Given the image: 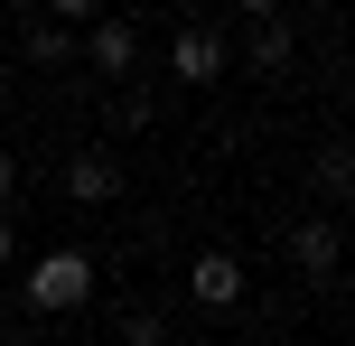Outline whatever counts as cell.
<instances>
[{"instance_id":"cell-1","label":"cell","mask_w":355,"mask_h":346,"mask_svg":"<svg viewBox=\"0 0 355 346\" xmlns=\"http://www.w3.org/2000/svg\"><path fill=\"white\" fill-rule=\"evenodd\" d=\"M85 300H94V253L66 243V253H37V262H28V309H37V318H75Z\"/></svg>"},{"instance_id":"cell-2","label":"cell","mask_w":355,"mask_h":346,"mask_svg":"<svg viewBox=\"0 0 355 346\" xmlns=\"http://www.w3.org/2000/svg\"><path fill=\"white\" fill-rule=\"evenodd\" d=\"M168 66H178V85H215V75H225V28H178Z\"/></svg>"},{"instance_id":"cell-3","label":"cell","mask_w":355,"mask_h":346,"mask_svg":"<svg viewBox=\"0 0 355 346\" xmlns=\"http://www.w3.org/2000/svg\"><path fill=\"white\" fill-rule=\"evenodd\" d=\"M85 56H94L103 75H131V66H141V28H131V19H103V10H94V19H85Z\"/></svg>"},{"instance_id":"cell-4","label":"cell","mask_w":355,"mask_h":346,"mask_svg":"<svg viewBox=\"0 0 355 346\" xmlns=\"http://www.w3.org/2000/svg\"><path fill=\"white\" fill-rule=\"evenodd\" d=\"M66 197L75 206H112L122 197V159H112V150H75L66 159Z\"/></svg>"},{"instance_id":"cell-5","label":"cell","mask_w":355,"mask_h":346,"mask_svg":"<svg viewBox=\"0 0 355 346\" xmlns=\"http://www.w3.org/2000/svg\"><path fill=\"white\" fill-rule=\"evenodd\" d=\"M337 253H346V243H337V216H300V225H290V262H300L309 281L337 272Z\"/></svg>"},{"instance_id":"cell-6","label":"cell","mask_w":355,"mask_h":346,"mask_svg":"<svg viewBox=\"0 0 355 346\" xmlns=\"http://www.w3.org/2000/svg\"><path fill=\"white\" fill-rule=\"evenodd\" d=\"M187 291H196V309H234V300H243V262H234V253H196L187 262Z\"/></svg>"},{"instance_id":"cell-7","label":"cell","mask_w":355,"mask_h":346,"mask_svg":"<svg viewBox=\"0 0 355 346\" xmlns=\"http://www.w3.org/2000/svg\"><path fill=\"white\" fill-rule=\"evenodd\" d=\"M309 187H318L327 206H346V197H355V150H346V141H318V159H309Z\"/></svg>"},{"instance_id":"cell-8","label":"cell","mask_w":355,"mask_h":346,"mask_svg":"<svg viewBox=\"0 0 355 346\" xmlns=\"http://www.w3.org/2000/svg\"><path fill=\"white\" fill-rule=\"evenodd\" d=\"M28 66H75V28H66V19L28 28Z\"/></svg>"},{"instance_id":"cell-9","label":"cell","mask_w":355,"mask_h":346,"mask_svg":"<svg viewBox=\"0 0 355 346\" xmlns=\"http://www.w3.org/2000/svg\"><path fill=\"white\" fill-rule=\"evenodd\" d=\"M252 75H290V28H252Z\"/></svg>"},{"instance_id":"cell-10","label":"cell","mask_w":355,"mask_h":346,"mask_svg":"<svg viewBox=\"0 0 355 346\" xmlns=\"http://www.w3.org/2000/svg\"><path fill=\"white\" fill-rule=\"evenodd\" d=\"M122 346H168V328H159L150 309H131V318H122Z\"/></svg>"},{"instance_id":"cell-11","label":"cell","mask_w":355,"mask_h":346,"mask_svg":"<svg viewBox=\"0 0 355 346\" xmlns=\"http://www.w3.org/2000/svg\"><path fill=\"white\" fill-rule=\"evenodd\" d=\"M112 131H150V94H122L112 103Z\"/></svg>"},{"instance_id":"cell-12","label":"cell","mask_w":355,"mask_h":346,"mask_svg":"<svg viewBox=\"0 0 355 346\" xmlns=\"http://www.w3.org/2000/svg\"><path fill=\"white\" fill-rule=\"evenodd\" d=\"M94 10H103V0H47V19H66V28H85Z\"/></svg>"},{"instance_id":"cell-13","label":"cell","mask_w":355,"mask_h":346,"mask_svg":"<svg viewBox=\"0 0 355 346\" xmlns=\"http://www.w3.org/2000/svg\"><path fill=\"white\" fill-rule=\"evenodd\" d=\"M10 197H19V159L0 150V206H10Z\"/></svg>"},{"instance_id":"cell-14","label":"cell","mask_w":355,"mask_h":346,"mask_svg":"<svg viewBox=\"0 0 355 346\" xmlns=\"http://www.w3.org/2000/svg\"><path fill=\"white\" fill-rule=\"evenodd\" d=\"M234 10H243V19H281V0H234Z\"/></svg>"},{"instance_id":"cell-15","label":"cell","mask_w":355,"mask_h":346,"mask_svg":"<svg viewBox=\"0 0 355 346\" xmlns=\"http://www.w3.org/2000/svg\"><path fill=\"white\" fill-rule=\"evenodd\" d=\"M19 253V234H10V206H0V262H10Z\"/></svg>"},{"instance_id":"cell-16","label":"cell","mask_w":355,"mask_h":346,"mask_svg":"<svg viewBox=\"0 0 355 346\" xmlns=\"http://www.w3.org/2000/svg\"><path fill=\"white\" fill-rule=\"evenodd\" d=\"M0 346H28V337H0Z\"/></svg>"}]
</instances>
